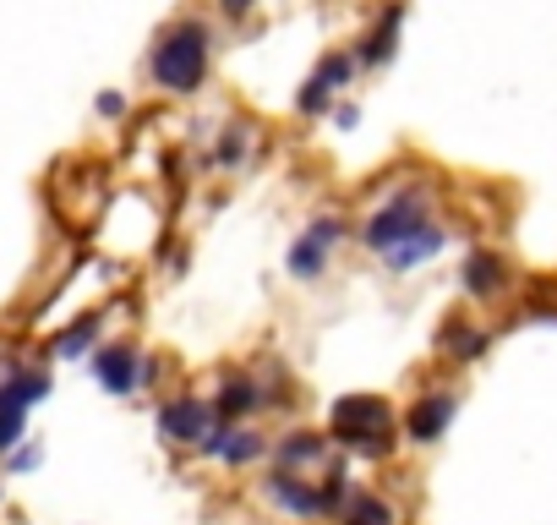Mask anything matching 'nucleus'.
Wrapping results in <instances>:
<instances>
[{"label":"nucleus","mask_w":557,"mask_h":525,"mask_svg":"<svg viewBox=\"0 0 557 525\" xmlns=\"http://www.w3.org/2000/svg\"><path fill=\"white\" fill-rule=\"evenodd\" d=\"M202 66H208V34L197 23H181L164 34L159 56H153V77L170 88V94H191L202 83Z\"/></svg>","instance_id":"nucleus-1"},{"label":"nucleus","mask_w":557,"mask_h":525,"mask_svg":"<svg viewBox=\"0 0 557 525\" xmlns=\"http://www.w3.org/2000/svg\"><path fill=\"white\" fill-rule=\"evenodd\" d=\"M334 438L350 443V449H367V454H383L394 443V411L388 400L377 394H350L334 405Z\"/></svg>","instance_id":"nucleus-2"},{"label":"nucleus","mask_w":557,"mask_h":525,"mask_svg":"<svg viewBox=\"0 0 557 525\" xmlns=\"http://www.w3.org/2000/svg\"><path fill=\"white\" fill-rule=\"evenodd\" d=\"M416 230H426V219H421V192H405L399 203H388V208L367 224V241H372L377 252H394V246H405Z\"/></svg>","instance_id":"nucleus-3"},{"label":"nucleus","mask_w":557,"mask_h":525,"mask_svg":"<svg viewBox=\"0 0 557 525\" xmlns=\"http://www.w3.org/2000/svg\"><path fill=\"white\" fill-rule=\"evenodd\" d=\"M45 389H50L45 378H17V383L0 389V449H12L23 438V416H28L34 400H45Z\"/></svg>","instance_id":"nucleus-4"},{"label":"nucleus","mask_w":557,"mask_h":525,"mask_svg":"<svg viewBox=\"0 0 557 525\" xmlns=\"http://www.w3.org/2000/svg\"><path fill=\"white\" fill-rule=\"evenodd\" d=\"M159 432H164L170 443H208V405H197V400L164 405V411H159Z\"/></svg>","instance_id":"nucleus-5"},{"label":"nucleus","mask_w":557,"mask_h":525,"mask_svg":"<svg viewBox=\"0 0 557 525\" xmlns=\"http://www.w3.org/2000/svg\"><path fill=\"white\" fill-rule=\"evenodd\" d=\"M268 498H273L278 509H290V514H323V509H329V498H323L318 487L296 481L290 471H278V476L268 481Z\"/></svg>","instance_id":"nucleus-6"},{"label":"nucleus","mask_w":557,"mask_h":525,"mask_svg":"<svg viewBox=\"0 0 557 525\" xmlns=\"http://www.w3.org/2000/svg\"><path fill=\"white\" fill-rule=\"evenodd\" d=\"M334 241H339V224H334V219H318V224H312V235H307V241H296L290 269H296L301 280L323 274V246H334Z\"/></svg>","instance_id":"nucleus-7"},{"label":"nucleus","mask_w":557,"mask_h":525,"mask_svg":"<svg viewBox=\"0 0 557 525\" xmlns=\"http://www.w3.org/2000/svg\"><path fill=\"white\" fill-rule=\"evenodd\" d=\"M448 416H454V394H426V400L410 411V438H416V443H432V438H443Z\"/></svg>","instance_id":"nucleus-8"},{"label":"nucleus","mask_w":557,"mask_h":525,"mask_svg":"<svg viewBox=\"0 0 557 525\" xmlns=\"http://www.w3.org/2000/svg\"><path fill=\"white\" fill-rule=\"evenodd\" d=\"M99 383L110 394H132L137 389V351L115 345V351H99Z\"/></svg>","instance_id":"nucleus-9"},{"label":"nucleus","mask_w":557,"mask_h":525,"mask_svg":"<svg viewBox=\"0 0 557 525\" xmlns=\"http://www.w3.org/2000/svg\"><path fill=\"white\" fill-rule=\"evenodd\" d=\"M437 246H443V230H437V224H426V230H416L405 246H394V252H383V257H388V269H399V274H405V269H416L421 257H432Z\"/></svg>","instance_id":"nucleus-10"},{"label":"nucleus","mask_w":557,"mask_h":525,"mask_svg":"<svg viewBox=\"0 0 557 525\" xmlns=\"http://www.w3.org/2000/svg\"><path fill=\"white\" fill-rule=\"evenodd\" d=\"M465 285H470L475 296H497V291H503V262H497V257H470Z\"/></svg>","instance_id":"nucleus-11"},{"label":"nucleus","mask_w":557,"mask_h":525,"mask_svg":"<svg viewBox=\"0 0 557 525\" xmlns=\"http://www.w3.org/2000/svg\"><path fill=\"white\" fill-rule=\"evenodd\" d=\"M345 525H394V509L383 498H345Z\"/></svg>","instance_id":"nucleus-12"},{"label":"nucleus","mask_w":557,"mask_h":525,"mask_svg":"<svg viewBox=\"0 0 557 525\" xmlns=\"http://www.w3.org/2000/svg\"><path fill=\"white\" fill-rule=\"evenodd\" d=\"M318 454H323V438H312V432H296V438L278 443V460L285 465H312Z\"/></svg>","instance_id":"nucleus-13"},{"label":"nucleus","mask_w":557,"mask_h":525,"mask_svg":"<svg viewBox=\"0 0 557 525\" xmlns=\"http://www.w3.org/2000/svg\"><path fill=\"white\" fill-rule=\"evenodd\" d=\"M94 329H99V318H83V323H72V329L55 340V351H61V356H83V345L94 340Z\"/></svg>","instance_id":"nucleus-14"},{"label":"nucleus","mask_w":557,"mask_h":525,"mask_svg":"<svg viewBox=\"0 0 557 525\" xmlns=\"http://www.w3.org/2000/svg\"><path fill=\"white\" fill-rule=\"evenodd\" d=\"M251 405H257V389H251V383H230V389L219 394V411H224V416H240V411H251Z\"/></svg>","instance_id":"nucleus-15"},{"label":"nucleus","mask_w":557,"mask_h":525,"mask_svg":"<svg viewBox=\"0 0 557 525\" xmlns=\"http://www.w3.org/2000/svg\"><path fill=\"white\" fill-rule=\"evenodd\" d=\"M318 83H323L329 94H334L339 83H350V61H345V56H329V61L318 66Z\"/></svg>","instance_id":"nucleus-16"},{"label":"nucleus","mask_w":557,"mask_h":525,"mask_svg":"<svg viewBox=\"0 0 557 525\" xmlns=\"http://www.w3.org/2000/svg\"><path fill=\"white\" fill-rule=\"evenodd\" d=\"M394 23H399V12H394V17H388V23L372 34V45H367V61H383V56H388V45H394Z\"/></svg>","instance_id":"nucleus-17"},{"label":"nucleus","mask_w":557,"mask_h":525,"mask_svg":"<svg viewBox=\"0 0 557 525\" xmlns=\"http://www.w3.org/2000/svg\"><path fill=\"white\" fill-rule=\"evenodd\" d=\"M323 105H329V88H323V83L312 77V83H307V94H301V110H307V115H318Z\"/></svg>","instance_id":"nucleus-18"},{"label":"nucleus","mask_w":557,"mask_h":525,"mask_svg":"<svg viewBox=\"0 0 557 525\" xmlns=\"http://www.w3.org/2000/svg\"><path fill=\"white\" fill-rule=\"evenodd\" d=\"M99 110H104V115H121V110H126V99H121V94H104V99H99Z\"/></svg>","instance_id":"nucleus-19"},{"label":"nucleus","mask_w":557,"mask_h":525,"mask_svg":"<svg viewBox=\"0 0 557 525\" xmlns=\"http://www.w3.org/2000/svg\"><path fill=\"white\" fill-rule=\"evenodd\" d=\"M246 7H251V0H224V12H230V17H240Z\"/></svg>","instance_id":"nucleus-20"}]
</instances>
